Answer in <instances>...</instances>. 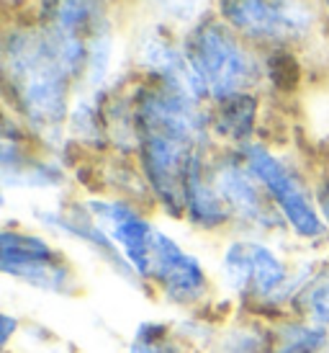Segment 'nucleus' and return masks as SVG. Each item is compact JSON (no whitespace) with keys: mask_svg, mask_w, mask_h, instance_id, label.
<instances>
[{"mask_svg":"<svg viewBox=\"0 0 329 353\" xmlns=\"http://www.w3.org/2000/svg\"><path fill=\"white\" fill-rule=\"evenodd\" d=\"M242 160L252 170V176L260 181L265 194L281 209V214L286 216V222L293 227L296 235L309 237V240L324 235V219L314 209L309 191L304 188L293 170H288L265 148H255V145L242 150Z\"/></svg>","mask_w":329,"mask_h":353,"instance_id":"nucleus-4","label":"nucleus"},{"mask_svg":"<svg viewBox=\"0 0 329 353\" xmlns=\"http://www.w3.org/2000/svg\"><path fill=\"white\" fill-rule=\"evenodd\" d=\"M324 6H327V8H329V0H324Z\"/></svg>","mask_w":329,"mask_h":353,"instance_id":"nucleus-17","label":"nucleus"},{"mask_svg":"<svg viewBox=\"0 0 329 353\" xmlns=\"http://www.w3.org/2000/svg\"><path fill=\"white\" fill-rule=\"evenodd\" d=\"M167 302L173 304H193L201 302L209 292L204 265L198 258L185 253L173 237L164 232H155L152 255H149V276Z\"/></svg>","mask_w":329,"mask_h":353,"instance_id":"nucleus-5","label":"nucleus"},{"mask_svg":"<svg viewBox=\"0 0 329 353\" xmlns=\"http://www.w3.org/2000/svg\"><path fill=\"white\" fill-rule=\"evenodd\" d=\"M273 338L255 330H234L224 338V353H268Z\"/></svg>","mask_w":329,"mask_h":353,"instance_id":"nucleus-14","label":"nucleus"},{"mask_svg":"<svg viewBox=\"0 0 329 353\" xmlns=\"http://www.w3.org/2000/svg\"><path fill=\"white\" fill-rule=\"evenodd\" d=\"M324 353H329V351H324Z\"/></svg>","mask_w":329,"mask_h":353,"instance_id":"nucleus-18","label":"nucleus"},{"mask_svg":"<svg viewBox=\"0 0 329 353\" xmlns=\"http://www.w3.org/2000/svg\"><path fill=\"white\" fill-rule=\"evenodd\" d=\"M211 183L232 214L242 216L252 225H270L268 199L262 194L260 181L252 176V170L242 157L224 160L222 165L213 168Z\"/></svg>","mask_w":329,"mask_h":353,"instance_id":"nucleus-8","label":"nucleus"},{"mask_svg":"<svg viewBox=\"0 0 329 353\" xmlns=\"http://www.w3.org/2000/svg\"><path fill=\"white\" fill-rule=\"evenodd\" d=\"M293 310L304 317V323L329 327V268L304 281L293 296Z\"/></svg>","mask_w":329,"mask_h":353,"instance_id":"nucleus-10","label":"nucleus"},{"mask_svg":"<svg viewBox=\"0 0 329 353\" xmlns=\"http://www.w3.org/2000/svg\"><path fill=\"white\" fill-rule=\"evenodd\" d=\"M222 279L232 294L257 302L293 299L304 286L290 284L288 265L268 245L252 240H237L224 250Z\"/></svg>","mask_w":329,"mask_h":353,"instance_id":"nucleus-3","label":"nucleus"},{"mask_svg":"<svg viewBox=\"0 0 329 353\" xmlns=\"http://www.w3.org/2000/svg\"><path fill=\"white\" fill-rule=\"evenodd\" d=\"M319 212H321V219H324V225L329 227V183L319 191Z\"/></svg>","mask_w":329,"mask_h":353,"instance_id":"nucleus-15","label":"nucleus"},{"mask_svg":"<svg viewBox=\"0 0 329 353\" xmlns=\"http://www.w3.org/2000/svg\"><path fill=\"white\" fill-rule=\"evenodd\" d=\"M222 13L247 39L283 41L304 26L296 10L278 6L275 0H222Z\"/></svg>","mask_w":329,"mask_h":353,"instance_id":"nucleus-7","label":"nucleus"},{"mask_svg":"<svg viewBox=\"0 0 329 353\" xmlns=\"http://www.w3.org/2000/svg\"><path fill=\"white\" fill-rule=\"evenodd\" d=\"M324 345H329L327 327L311 323H290L275 333V341L270 343L268 353H324Z\"/></svg>","mask_w":329,"mask_h":353,"instance_id":"nucleus-12","label":"nucleus"},{"mask_svg":"<svg viewBox=\"0 0 329 353\" xmlns=\"http://www.w3.org/2000/svg\"><path fill=\"white\" fill-rule=\"evenodd\" d=\"M185 214L193 225L204 230H219L229 222V206L224 204V199L216 194L211 178L204 176V163L201 157L193 163L188 181H185Z\"/></svg>","mask_w":329,"mask_h":353,"instance_id":"nucleus-9","label":"nucleus"},{"mask_svg":"<svg viewBox=\"0 0 329 353\" xmlns=\"http://www.w3.org/2000/svg\"><path fill=\"white\" fill-rule=\"evenodd\" d=\"M16 320L10 317V314H3V343H8L10 338H13V330H16Z\"/></svg>","mask_w":329,"mask_h":353,"instance_id":"nucleus-16","label":"nucleus"},{"mask_svg":"<svg viewBox=\"0 0 329 353\" xmlns=\"http://www.w3.org/2000/svg\"><path fill=\"white\" fill-rule=\"evenodd\" d=\"M87 209L93 212L98 225L106 230V235L114 240V245L121 250L126 261L131 263L139 279L149 276V255L155 243V227L142 214H136L131 206L121 201H90Z\"/></svg>","mask_w":329,"mask_h":353,"instance_id":"nucleus-6","label":"nucleus"},{"mask_svg":"<svg viewBox=\"0 0 329 353\" xmlns=\"http://www.w3.org/2000/svg\"><path fill=\"white\" fill-rule=\"evenodd\" d=\"M185 57L193 68L206 96L226 101L247 93V85L257 78V68L234 34L216 21H201L185 41Z\"/></svg>","mask_w":329,"mask_h":353,"instance_id":"nucleus-2","label":"nucleus"},{"mask_svg":"<svg viewBox=\"0 0 329 353\" xmlns=\"http://www.w3.org/2000/svg\"><path fill=\"white\" fill-rule=\"evenodd\" d=\"M129 353H175L167 327L160 323H145L136 330Z\"/></svg>","mask_w":329,"mask_h":353,"instance_id":"nucleus-13","label":"nucleus"},{"mask_svg":"<svg viewBox=\"0 0 329 353\" xmlns=\"http://www.w3.org/2000/svg\"><path fill=\"white\" fill-rule=\"evenodd\" d=\"M6 78L19 111L36 129H54L67 114L70 78L47 31H21L6 47Z\"/></svg>","mask_w":329,"mask_h":353,"instance_id":"nucleus-1","label":"nucleus"},{"mask_svg":"<svg viewBox=\"0 0 329 353\" xmlns=\"http://www.w3.org/2000/svg\"><path fill=\"white\" fill-rule=\"evenodd\" d=\"M255 124V99L247 93L219 101V111L213 117V129L229 139H247Z\"/></svg>","mask_w":329,"mask_h":353,"instance_id":"nucleus-11","label":"nucleus"}]
</instances>
